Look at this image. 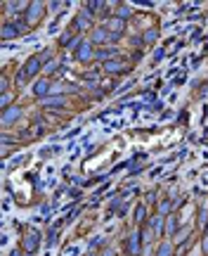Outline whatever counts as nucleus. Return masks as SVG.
I'll return each instance as SVG.
<instances>
[{"label":"nucleus","mask_w":208,"mask_h":256,"mask_svg":"<svg viewBox=\"0 0 208 256\" xmlns=\"http://www.w3.org/2000/svg\"><path fill=\"white\" fill-rule=\"evenodd\" d=\"M38 69H40V57H31V60H28V64H26V66H24V69L19 72V76H17V83H24V81H26V78H28V76H33V74H36Z\"/></svg>","instance_id":"nucleus-1"},{"label":"nucleus","mask_w":208,"mask_h":256,"mask_svg":"<svg viewBox=\"0 0 208 256\" xmlns=\"http://www.w3.org/2000/svg\"><path fill=\"white\" fill-rule=\"evenodd\" d=\"M175 244H173L171 240H161L159 242V247H156V254L154 256H175Z\"/></svg>","instance_id":"nucleus-2"},{"label":"nucleus","mask_w":208,"mask_h":256,"mask_svg":"<svg viewBox=\"0 0 208 256\" xmlns=\"http://www.w3.org/2000/svg\"><path fill=\"white\" fill-rule=\"evenodd\" d=\"M40 14H43V5H40V2H33V5L28 8V24L38 22V19H40Z\"/></svg>","instance_id":"nucleus-3"},{"label":"nucleus","mask_w":208,"mask_h":256,"mask_svg":"<svg viewBox=\"0 0 208 256\" xmlns=\"http://www.w3.org/2000/svg\"><path fill=\"white\" fill-rule=\"evenodd\" d=\"M104 38H107V31H104V28H97V31L92 34V40H97V43H102Z\"/></svg>","instance_id":"nucleus-4"},{"label":"nucleus","mask_w":208,"mask_h":256,"mask_svg":"<svg viewBox=\"0 0 208 256\" xmlns=\"http://www.w3.org/2000/svg\"><path fill=\"white\" fill-rule=\"evenodd\" d=\"M47 88H50V81H40V83L36 86V88H33V90H36L38 95H43V92H45Z\"/></svg>","instance_id":"nucleus-5"},{"label":"nucleus","mask_w":208,"mask_h":256,"mask_svg":"<svg viewBox=\"0 0 208 256\" xmlns=\"http://www.w3.org/2000/svg\"><path fill=\"white\" fill-rule=\"evenodd\" d=\"M175 228H178V220L171 218V220H168V226H166V232H168V235H173V232H175Z\"/></svg>","instance_id":"nucleus-6"},{"label":"nucleus","mask_w":208,"mask_h":256,"mask_svg":"<svg viewBox=\"0 0 208 256\" xmlns=\"http://www.w3.org/2000/svg\"><path fill=\"white\" fill-rule=\"evenodd\" d=\"M78 55H81V60H85V57L90 55V46H88V43H85V46L81 48V52H78Z\"/></svg>","instance_id":"nucleus-7"},{"label":"nucleus","mask_w":208,"mask_h":256,"mask_svg":"<svg viewBox=\"0 0 208 256\" xmlns=\"http://www.w3.org/2000/svg\"><path fill=\"white\" fill-rule=\"evenodd\" d=\"M21 254H24V249H19V247L12 249V256H21Z\"/></svg>","instance_id":"nucleus-8"}]
</instances>
